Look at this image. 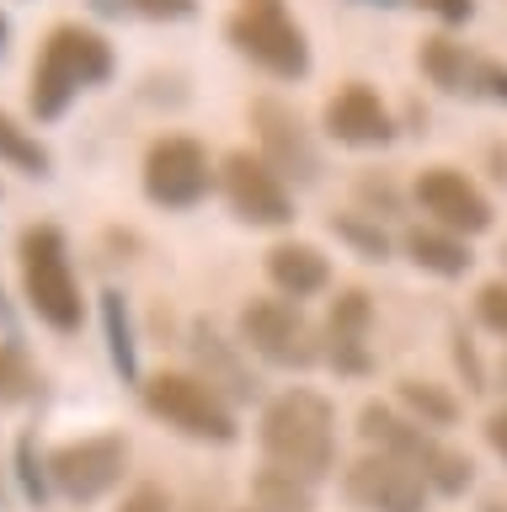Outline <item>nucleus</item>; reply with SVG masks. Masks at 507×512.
<instances>
[{"label":"nucleus","mask_w":507,"mask_h":512,"mask_svg":"<svg viewBox=\"0 0 507 512\" xmlns=\"http://www.w3.org/2000/svg\"><path fill=\"white\" fill-rule=\"evenodd\" d=\"M113 75V43L102 38L97 27L81 22H59L38 48L33 64V86H27V107H33L38 123L65 118V107L75 102V91L102 86Z\"/></svg>","instance_id":"1"},{"label":"nucleus","mask_w":507,"mask_h":512,"mask_svg":"<svg viewBox=\"0 0 507 512\" xmlns=\"http://www.w3.org/2000/svg\"><path fill=\"white\" fill-rule=\"evenodd\" d=\"M257 438H262L267 464H283V470H294L305 480H321L331 470V459H337V411L315 390H283L267 400Z\"/></svg>","instance_id":"2"},{"label":"nucleus","mask_w":507,"mask_h":512,"mask_svg":"<svg viewBox=\"0 0 507 512\" xmlns=\"http://www.w3.org/2000/svg\"><path fill=\"white\" fill-rule=\"evenodd\" d=\"M17 267H22V294L43 326L65 331V336L81 331L86 299H81V283H75V267H70V246L54 224H27L17 240Z\"/></svg>","instance_id":"3"},{"label":"nucleus","mask_w":507,"mask_h":512,"mask_svg":"<svg viewBox=\"0 0 507 512\" xmlns=\"http://www.w3.org/2000/svg\"><path fill=\"white\" fill-rule=\"evenodd\" d=\"M358 432H363V443H369L374 454L406 459L438 496H459L475 475V464L465 454H454V448H443L438 438H427L422 422H406L401 411L379 406V400H369V406L358 411Z\"/></svg>","instance_id":"4"},{"label":"nucleus","mask_w":507,"mask_h":512,"mask_svg":"<svg viewBox=\"0 0 507 512\" xmlns=\"http://www.w3.org/2000/svg\"><path fill=\"white\" fill-rule=\"evenodd\" d=\"M145 411L161 416L166 427L187 432L198 443H235L241 438V422H235V406L225 390H214L203 374H150L145 379Z\"/></svg>","instance_id":"5"},{"label":"nucleus","mask_w":507,"mask_h":512,"mask_svg":"<svg viewBox=\"0 0 507 512\" xmlns=\"http://www.w3.org/2000/svg\"><path fill=\"white\" fill-rule=\"evenodd\" d=\"M225 38L235 43V54H246L251 64H262L278 80H299L310 70L305 27L294 22V11L283 0H241L235 16L225 22Z\"/></svg>","instance_id":"6"},{"label":"nucleus","mask_w":507,"mask_h":512,"mask_svg":"<svg viewBox=\"0 0 507 512\" xmlns=\"http://www.w3.org/2000/svg\"><path fill=\"white\" fill-rule=\"evenodd\" d=\"M129 470V438L123 432H97V438L59 443L49 454V486L70 502H102Z\"/></svg>","instance_id":"7"},{"label":"nucleus","mask_w":507,"mask_h":512,"mask_svg":"<svg viewBox=\"0 0 507 512\" xmlns=\"http://www.w3.org/2000/svg\"><path fill=\"white\" fill-rule=\"evenodd\" d=\"M214 187L209 150L187 134H161L145 150V198L155 208H198Z\"/></svg>","instance_id":"8"},{"label":"nucleus","mask_w":507,"mask_h":512,"mask_svg":"<svg viewBox=\"0 0 507 512\" xmlns=\"http://www.w3.org/2000/svg\"><path fill=\"white\" fill-rule=\"evenodd\" d=\"M241 342L273 368L321 363V342H315L310 320L299 315V304H289V299H251L241 310Z\"/></svg>","instance_id":"9"},{"label":"nucleus","mask_w":507,"mask_h":512,"mask_svg":"<svg viewBox=\"0 0 507 512\" xmlns=\"http://www.w3.org/2000/svg\"><path fill=\"white\" fill-rule=\"evenodd\" d=\"M219 182H225V198L235 208V219L267 224V230H278V224L294 219V192H289V182H283L262 155L230 150L225 166H219Z\"/></svg>","instance_id":"10"},{"label":"nucleus","mask_w":507,"mask_h":512,"mask_svg":"<svg viewBox=\"0 0 507 512\" xmlns=\"http://www.w3.org/2000/svg\"><path fill=\"white\" fill-rule=\"evenodd\" d=\"M342 486L353 496V507H363V512H427V496H433V486L406 459L374 454V448L347 464Z\"/></svg>","instance_id":"11"},{"label":"nucleus","mask_w":507,"mask_h":512,"mask_svg":"<svg viewBox=\"0 0 507 512\" xmlns=\"http://www.w3.org/2000/svg\"><path fill=\"white\" fill-rule=\"evenodd\" d=\"M251 128H257V144H262V160L273 166L283 182H315L321 176V155H315V139L305 134L294 107L273 102V96H257L251 102Z\"/></svg>","instance_id":"12"},{"label":"nucleus","mask_w":507,"mask_h":512,"mask_svg":"<svg viewBox=\"0 0 507 512\" xmlns=\"http://www.w3.org/2000/svg\"><path fill=\"white\" fill-rule=\"evenodd\" d=\"M417 203H422V214L443 224V230H454V235H481L491 230V203H486V192L470 182L465 171H454V166H427L417 176Z\"/></svg>","instance_id":"13"},{"label":"nucleus","mask_w":507,"mask_h":512,"mask_svg":"<svg viewBox=\"0 0 507 512\" xmlns=\"http://www.w3.org/2000/svg\"><path fill=\"white\" fill-rule=\"evenodd\" d=\"M369 320H374V299L363 294V288H347V294L331 299L321 358L337 368V374H369V368H374V352H369Z\"/></svg>","instance_id":"14"},{"label":"nucleus","mask_w":507,"mask_h":512,"mask_svg":"<svg viewBox=\"0 0 507 512\" xmlns=\"http://www.w3.org/2000/svg\"><path fill=\"white\" fill-rule=\"evenodd\" d=\"M326 134L337 144H358V150H369V144H390L395 139V118H390V107L379 102L374 86L347 80V86L326 102Z\"/></svg>","instance_id":"15"},{"label":"nucleus","mask_w":507,"mask_h":512,"mask_svg":"<svg viewBox=\"0 0 507 512\" xmlns=\"http://www.w3.org/2000/svg\"><path fill=\"white\" fill-rule=\"evenodd\" d=\"M267 278H273L283 299H310L331 283V262L315 246H305V240H278L267 251Z\"/></svg>","instance_id":"16"},{"label":"nucleus","mask_w":507,"mask_h":512,"mask_svg":"<svg viewBox=\"0 0 507 512\" xmlns=\"http://www.w3.org/2000/svg\"><path fill=\"white\" fill-rule=\"evenodd\" d=\"M417 64H422V75L433 80L438 91H449V96H481V64L486 59H475L465 43H454V38H422Z\"/></svg>","instance_id":"17"},{"label":"nucleus","mask_w":507,"mask_h":512,"mask_svg":"<svg viewBox=\"0 0 507 512\" xmlns=\"http://www.w3.org/2000/svg\"><path fill=\"white\" fill-rule=\"evenodd\" d=\"M406 256L417 262L422 272H433V278H465L470 272V246H465V235H454V230H443V224H411L406 230Z\"/></svg>","instance_id":"18"},{"label":"nucleus","mask_w":507,"mask_h":512,"mask_svg":"<svg viewBox=\"0 0 507 512\" xmlns=\"http://www.w3.org/2000/svg\"><path fill=\"white\" fill-rule=\"evenodd\" d=\"M193 358L203 363V379H209L214 390L225 384V390H230V395H241V400L257 395V379H251L246 368H241V358H235L230 342L209 326V320H198V326H193Z\"/></svg>","instance_id":"19"},{"label":"nucleus","mask_w":507,"mask_h":512,"mask_svg":"<svg viewBox=\"0 0 507 512\" xmlns=\"http://www.w3.org/2000/svg\"><path fill=\"white\" fill-rule=\"evenodd\" d=\"M251 507L257 512H315V480L283 470V464H262L251 475Z\"/></svg>","instance_id":"20"},{"label":"nucleus","mask_w":507,"mask_h":512,"mask_svg":"<svg viewBox=\"0 0 507 512\" xmlns=\"http://www.w3.org/2000/svg\"><path fill=\"white\" fill-rule=\"evenodd\" d=\"M102 331H107V358H113L118 379H139V342H134V320H129V304H123L118 288L102 294Z\"/></svg>","instance_id":"21"},{"label":"nucleus","mask_w":507,"mask_h":512,"mask_svg":"<svg viewBox=\"0 0 507 512\" xmlns=\"http://www.w3.org/2000/svg\"><path fill=\"white\" fill-rule=\"evenodd\" d=\"M395 400L411 411V422H422V427H454V416H459V400L449 390H438V384H427V379H401L395 384Z\"/></svg>","instance_id":"22"},{"label":"nucleus","mask_w":507,"mask_h":512,"mask_svg":"<svg viewBox=\"0 0 507 512\" xmlns=\"http://www.w3.org/2000/svg\"><path fill=\"white\" fill-rule=\"evenodd\" d=\"M0 160H6L11 171H22V176H49L54 171V155L43 150L38 134H27L11 112H0Z\"/></svg>","instance_id":"23"},{"label":"nucleus","mask_w":507,"mask_h":512,"mask_svg":"<svg viewBox=\"0 0 507 512\" xmlns=\"http://www.w3.org/2000/svg\"><path fill=\"white\" fill-rule=\"evenodd\" d=\"M38 368L17 342H0V406H22V400L38 395Z\"/></svg>","instance_id":"24"},{"label":"nucleus","mask_w":507,"mask_h":512,"mask_svg":"<svg viewBox=\"0 0 507 512\" xmlns=\"http://www.w3.org/2000/svg\"><path fill=\"white\" fill-rule=\"evenodd\" d=\"M331 235L347 240L363 262H385V256H390V235L379 230L374 219H363V214H337V219H331Z\"/></svg>","instance_id":"25"},{"label":"nucleus","mask_w":507,"mask_h":512,"mask_svg":"<svg viewBox=\"0 0 507 512\" xmlns=\"http://www.w3.org/2000/svg\"><path fill=\"white\" fill-rule=\"evenodd\" d=\"M17 475H22V491L33 496V502H43L49 496V459H33V438H22L17 443Z\"/></svg>","instance_id":"26"},{"label":"nucleus","mask_w":507,"mask_h":512,"mask_svg":"<svg viewBox=\"0 0 507 512\" xmlns=\"http://www.w3.org/2000/svg\"><path fill=\"white\" fill-rule=\"evenodd\" d=\"M475 315H481L486 331L507 336V283H486L481 294H475Z\"/></svg>","instance_id":"27"},{"label":"nucleus","mask_w":507,"mask_h":512,"mask_svg":"<svg viewBox=\"0 0 507 512\" xmlns=\"http://www.w3.org/2000/svg\"><path fill=\"white\" fill-rule=\"evenodd\" d=\"M358 203L363 208H385V214H395V208H401V192H395L385 176H358Z\"/></svg>","instance_id":"28"},{"label":"nucleus","mask_w":507,"mask_h":512,"mask_svg":"<svg viewBox=\"0 0 507 512\" xmlns=\"http://www.w3.org/2000/svg\"><path fill=\"white\" fill-rule=\"evenodd\" d=\"M118 512H177V507H171V491H166V486L145 480V486H134L129 496H123Z\"/></svg>","instance_id":"29"},{"label":"nucleus","mask_w":507,"mask_h":512,"mask_svg":"<svg viewBox=\"0 0 507 512\" xmlns=\"http://www.w3.org/2000/svg\"><path fill=\"white\" fill-rule=\"evenodd\" d=\"M139 16H155V22H187L198 11V0H129Z\"/></svg>","instance_id":"30"},{"label":"nucleus","mask_w":507,"mask_h":512,"mask_svg":"<svg viewBox=\"0 0 507 512\" xmlns=\"http://www.w3.org/2000/svg\"><path fill=\"white\" fill-rule=\"evenodd\" d=\"M454 363H459V374H465V384H470V390H486L481 358H475V347H470V336H465V331L454 336Z\"/></svg>","instance_id":"31"},{"label":"nucleus","mask_w":507,"mask_h":512,"mask_svg":"<svg viewBox=\"0 0 507 512\" xmlns=\"http://www.w3.org/2000/svg\"><path fill=\"white\" fill-rule=\"evenodd\" d=\"M422 11H433L438 22H470V11H475V0H417Z\"/></svg>","instance_id":"32"},{"label":"nucleus","mask_w":507,"mask_h":512,"mask_svg":"<svg viewBox=\"0 0 507 512\" xmlns=\"http://www.w3.org/2000/svg\"><path fill=\"white\" fill-rule=\"evenodd\" d=\"M481 91L486 96H497V102H507V64H481Z\"/></svg>","instance_id":"33"},{"label":"nucleus","mask_w":507,"mask_h":512,"mask_svg":"<svg viewBox=\"0 0 507 512\" xmlns=\"http://www.w3.org/2000/svg\"><path fill=\"white\" fill-rule=\"evenodd\" d=\"M486 443H491V448H497V454L507 459V406L486 416Z\"/></svg>","instance_id":"34"},{"label":"nucleus","mask_w":507,"mask_h":512,"mask_svg":"<svg viewBox=\"0 0 507 512\" xmlns=\"http://www.w3.org/2000/svg\"><path fill=\"white\" fill-rule=\"evenodd\" d=\"M0 54H6V16H0Z\"/></svg>","instance_id":"35"},{"label":"nucleus","mask_w":507,"mask_h":512,"mask_svg":"<svg viewBox=\"0 0 507 512\" xmlns=\"http://www.w3.org/2000/svg\"><path fill=\"white\" fill-rule=\"evenodd\" d=\"M486 512H507V507H502V502H486Z\"/></svg>","instance_id":"36"},{"label":"nucleus","mask_w":507,"mask_h":512,"mask_svg":"<svg viewBox=\"0 0 507 512\" xmlns=\"http://www.w3.org/2000/svg\"><path fill=\"white\" fill-rule=\"evenodd\" d=\"M374 6H401V0H374Z\"/></svg>","instance_id":"37"},{"label":"nucleus","mask_w":507,"mask_h":512,"mask_svg":"<svg viewBox=\"0 0 507 512\" xmlns=\"http://www.w3.org/2000/svg\"><path fill=\"white\" fill-rule=\"evenodd\" d=\"M502 379H507V358H502Z\"/></svg>","instance_id":"38"},{"label":"nucleus","mask_w":507,"mask_h":512,"mask_svg":"<svg viewBox=\"0 0 507 512\" xmlns=\"http://www.w3.org/2000/svg\"><path fill=\"white\" fill-rule=\"evenodd\" d=\"M251 512H257V507H251Z\"/></svg>","instance_id":"39"}]
</instances>
